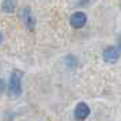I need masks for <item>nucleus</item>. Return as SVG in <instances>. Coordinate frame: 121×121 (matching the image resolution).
<instances>
[{"mask_svg": "<svg viewBox=\"0 0 121 121\" xmlns=\"http://www.w3.org/2000/svg\"><path fill=\"white\" fill-rule=\"evenodd\" d=\"M8 90L12 97H19L22 94V72L15 71L10 76V83H8Z\"/></svg>", "mask_w": 121, "mask_h": 121, "instance_id": "1", "label": "nucleus"}, {"mask_svg": "<svg viewBox=\"0 0 121 121\" xmlns=\"http://www.w3.org/2000/svg\"><path fill=\"white\" fill-rule=\"evenodd\" d=\"M19 17H21V19H22V22L25 23V26H26L30 31H33L34 27H35V18H34L31 10H30L29 7L22 8V10H21V14H19Z\"/></svg>", "mask_w": 121, "mask_h": 121, "instance_id": "2", "label": "nucleus"}, {"mask_svg": "<svg viewBox=\"0 0 121 121\" xmlns=\"http://www.w3.org/2000/svg\"><path fill=\"white\" fill-rule=\"evenodd\" d=\"M102 57L106 63L109 64H114L116 61H118L120 59V49L116 46H108L102 53Z\"/></svg>", "mask_w": 121, "mask_h": 121, "instance_id": "3", "label": "nucleus"}, {"mask_svg": "<svg viewBox=\"0 0 121 121\" xmlns=\"http://www.w3.org/2000/svg\"><path fill=\"white\" fill-rule=\"evenodd\" d=\"M86 22H87V17L82 11L73 12L71 15V18H69V23H71V26L73 29H82L86 25Z\"/></svg>", "mask_w": 121, "mask_h": 121, "instance_id": "4", "label": "nucleus"}, {"mask_svg": "<svg viewBox=\"0 0 121 121\" xmlns=\"http://www.w3.org/2000/svg\"><path fill=\"white\" fill-rule=\"evenodd\" d=\"M73 114H75V118H76L78 121L86 120L88 116H90V108H88V105L84 104V102H79V104L76 105V108H75Z\"/></svg>", "mask_w": 121, "mask_h": 121, "instance_id": "5", "label": "nucleus"}, {"mask_svg": "<svg viewBox=\"0 0 121 121\" xmlns=\"http://www.w3.org/2000/svg\"><path fill=\"white\" fill-rule=\"evenodd\" d=\"M15 8H17V4H15L14 0H3V3H1V10H3V12L12 14V12L15 11Z\"/></svg>", "mask_w": 121, "mask_h": 121, "instance_id": "6", "label": "nucleus"}, {"mask_svg": "<svg viewBox=\"0 0 121 121\" xmlns=\"http://www.w3.org/2000/svg\"><path fill=\"white\" fill-rule=\"evenodd\" d=\"M65 64L68 67H69V68H75V67L78 65V60H76V57H75V56H67L65 57Z\"/></svg>", "mask_w": 121, "mask_h": 121, "instance_id": "7", "label": "nucleus"}, {"mask_svg": "<svg viewBox=\"0 0 121 121\" xmlns=\"http://www.w3.org/2000/svg\"><path fill=\"white\" fill-rule=\"evenodd\" d=\"M4 88H6V83L3 79H0V93H3L4 91Z\"/></svg>", "mask_w": 121, "mask_h": 121, "instance_id": "8", "label": "nucleus"}, {"mask_svg": "<svg viewBox=\"0 0 121 121\" xmlns=\"http://www.w3.org/2000/svg\"><path fill=\"white\" fill-rule=\"evenodd\" d=\"M118 46H120V49H121V35L118 37Z\"/></svg>", "mask_w": 121, "mask_h": 121, "instance_id": "9", "label": "nucleus"}, {"mask_svg": "<svg viewBox=\"0 0 121 121\" xmlns=\"http://www.w3.org/2000/svg\"><path fill=\"white\" fill-rule=\"evenodd\" d=\"M1 41H3V35H1V31H0V44H1Z\"/></svg>", "mask_w": 121, "mask_h": 121, "instance_id": "10", "label": "nucleus"}]
</instances>
